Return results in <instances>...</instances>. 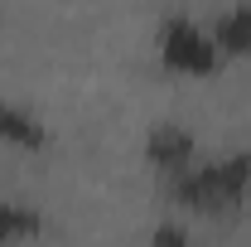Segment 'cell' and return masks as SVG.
<instances>
[{"instance_id": "6da1fadb", "label": "cell", "mask_w": 251, "mask_h": 247, "mask_svg": "<svg viewBox=\"0 0 251 247\" xmlns=\"http://www.w3.org/2000/svg\"><path fill=\"white\" fill-rule=\"evenodd\" d=\"M164 194L188 214H227L251 194V155L232 151L218 160H193L188 170L164 180Z\"/></svg>"}, {"instance_id": "7a4b0ae2", "label": "cell", "mask_w": 251, "mask_h": 247, "mask_svg": "<svg viewBox=\"0 0 251 247\" xmlns=\"http://www.w3.org/2000/svg\"><path fill=\"white\" fill-rule=\"evenodd\" d=\"M155 54L169 73H184V78H208L218 73L222 63V49L208 30H198L188 15H169L155 34Z\"/></svg>"}, {"instance_id": "3957f363", "label": "cell", "mask_w": 251, "mask_h": 247, "mask_svg": "<svg viewBox=\"0 0 251 247\" xmlns=\"http://www.w3.org/2000/svg\"><path fill=\"white\" fill-rule=\"evenodd\" d=\"M145 160H150V170H159V175L169 180V175H179V170H188V165L198 160V146H193V136H188L184 126L159 122V126H150V136H145Z\"/></svg>"}, {"instance_id": "277c9868", "label": "cell", "mask_w": 251, "mask_h": 247, "mask_svg": "<svg viewBox=\"0 0 251 247\" xmlns=\"http://www.w3.org/2000/svg\"><path fill=\"white\" fill-rule=\"evenodd\" d=\"M0 141L15 146V151H44V146H49V131H44V122L29 117L25 107L0 102Z\"/></svg>"}, {"instance_id": "5b68a950", "label": "cell", "mask_w": 251, "mask_h": 247, "mask_svg": "<svg viewBox=\"0 0 251 247\" xmlns=\"http://www.w3.org/2000/svg\"><path fill=\"white\" fill-rule=\"evenodd\" d=\"M213 39H218L222 59H251V0L222 10L213 25Z\"/></svg>"}, {"instance_id": "8992f818", "label": "cell", "mask_w": 251, "mask_h": 247, "mask_svg": "<svg viewBox=\"0 0 251 247\" xmlns=\"http://www.w3.org/2000/svg\"><path fill=\"white\" fill-rule=\"evenodd\" d=\"M44 233H49V223L29 204H5L0 199V243H25V238H44Z\"/></svg>"}, {"instance_id": "52a82bcc", "label": "cell", "mask_w": 251, "mask_h": 247, "mask_svg": "<svg viewBox=\"0 0 251 247\" xmlns=\"http://www.w3.org/2000/svg\"><path fill=\"white\" fill-rule=\"evenodd\" d=\"M184 228H155V243H184Z\"/></svg>"}]
</instances>
